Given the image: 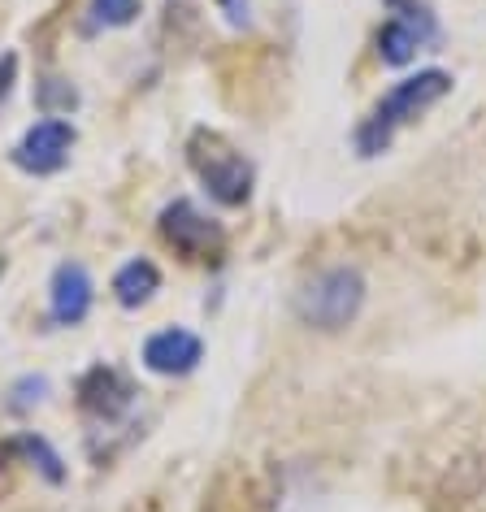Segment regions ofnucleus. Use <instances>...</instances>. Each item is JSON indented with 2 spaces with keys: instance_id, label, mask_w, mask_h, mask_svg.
<instances>
[{
  "instance_id": "nucleus-9",
  "label": "nucleus",
  "mask_w": 486,
  "mask_h": 512,
  "mask_svg": "<svg viewBox=\"0 0 486 512\" xmlns=\"http://www.w3.org/2000/svg\"><path fill=\"white\" fill-rule=\"evenodd\" d=\"M157 291H161V270L148 256H135V261H126L122 270L113 274V296H118L122 309H144Z\"/></svg>"
},
{
  "instance_id": "nucleus-10",
  "label": "nucleus",
  "mask_w": 486,
  "mask_h": 512,
  "mask_svg": "<svg viewBox=\"0 0 486 512\" xmlns=\"http://www.w3.org/2000/svg\"><path fill=\"white\" fill-rule=\"evenodd\" d=\"M426 44H430L426 35H421L417 27H408V22H400V18H387V22H382V31H378L382 66H408V61H413Z\"/></svg>"
},
{
  "instance_id": "nucleus-4",
  "label": "nucleus",
  "mask_w": 486,
  "mask_h": 512,
  "mask_svg": "<svg viewBox=\"0 0 486 512\" xmlns=\"http://www.w3.org/2000/svg\"><path fill=\"white\" fill-rule=\"evenodd\" d=\"M157 230L178 256H187V261H217V256L226 252V230L217 226L209 213H200L191 200L165 204L161 217H157Z\"/></svg>"
},
{
  "instance_id": "nucleus-5",
  "label": "nucleus",
  "mask_w": 486,
  "mask_h": 512,
  "mask_svg": "<svg viewBox=\"0 0 486 512\" xmlns=\"http://www.w3.org/2000/svg\"><path fill=\"white\" fill-rule=\"evenodd\" d=\"M70 148H74V126L66 118H44L18 139L14 165L27 174H57L70 161Z\"/></svg>"
},
{
  "instance_id": "nucleus-14",
  "label": "nucleus",
  "mask_w": 486,
  "mask_h": 512,
  "mask_svg": "<svg viewBox=\"0 0 486 512\" xmlns=\"http://www.w3.org/2000/svg\"><path fill=\"white\" fill-rule=\"evenodd\" d=\"M18 452H27L35 465H40V473H44L48 482H61V478H66V469H61V456H57L44 439H31V434H27V439H18Z\"/></svg>"
},
{
  "instance_id": "nucleus-12",
  "label": "nucleus",
  "mask_w": 486,
  "mask_h": 512,
  "mask_svg": "<svg viewBox=\"0 0 486 512\" xmlns=\"http://www.w3.org/2000/svg\"><path fill=\"white\" fill-rule=\"evenodd\" d=\"M144 14V0H92V18L100 27H131Z\"/></svg>"
},
{
  "instance_id": "nucleus-6",
  "label": "nucleus",
  "mask_w": 486,
  "mask_h": 512,
  "mask_svg": "<svg viewBox=\"0 0 486 512\" xmlns=\"http://www.w3.org/2000/svg\"><path fill=\"white\" fill-rule=\"evenodd\" d=\"M96 300V283L87 274V265L66 261L53 270V283H48V313H53L57 326H79L87 313H92Z\"/></svg>"
},
{
  "instance_id": "nucleus-16",
  "label": "nucleus",
  "mask_w": 486,
  "mask_h": 512,
  "mask_svg": "<svg viewBox=\"0 0 486 512\" xmlns=\"http://www.w3.org/2000/svg\"><path fill=\"white\" fill-rule=\"evenodd\" d=\"M14 83H18V57L5 53L0 57V105H5V96L14 92Z\"/></svg>"
},
{
  "instance_id": "nucleus-3",
  "label": "nucleus",
  "mask_w": 486,
  "mask_h": 512,
  "mask_svg": "<svg viewBox=\"0 0 486 512\" xmlns=\"http://www.w3.org/2000/svg\"><path fill=\"white\" fill-rule=\"evenodd\" d=\"M187 161H191V170H196L204 191H209L217 204H226V209H243V204L252 200L257 170H252V161L243 157L226 135L196 131L191 135V144H187Z\"/></svg>"
},
{
  "instance_id": "nucleus-1",
  "label": "nucleus",
  "mask_w": 486,
  "mask_h": 512,
  "mask_svg": "<svg viewBox=\"0 0 486 512\" xmlns=\"http://www.w3.org/2000/svg\"><path fill=\"white\" fill-rule=\"evenodd\" d=\"M369 283L356 265H322L313 270L291 296V313L300 326L317 330V335H339L348 330L365 309Z\"/></svg>"
},
{
  "instance_id": "nucleus-8",
  "label": "nucleus",
  "mask_w": 486,
  "mask_h": 512,
  "mask_svg": "<svg viewBox=\"0 0 486 512\" xmlns=\"http://www.w3.org/2000/svg\"><path fill=\"white\" fill-rule=\"evenodd\" d=\"M131 400H135L131 378H126L122 369H113V365L87 369L83 382H79V404H83V413H92V417H100V421L122 417L126 408H131Z\"/></svg>"
},
{
  "instance_id": "nucleus-13",
  "label": "nucleus",
  "mask_w": 486,
  "mask_h": 512,
  "mask_svg": "<svg viewBox=\"0 0 486 512\" xmlns=\"http://www.w3.org/2000/svg\"><path fill=\"white\" fill-rule=\"evenodd\" d=\"M74 105H79V92H74L66 79H44L40 83V109L48 113V118H61V113H70Z\"/></svg>"
},
{
  "instance_id": "nucleus-11",
  "label": "nucleus",
  "mask_w": 486,
  "mask_h": 512,
  "mask_svg": "<svg viewBox=\"0 0 486 512\" xmlns=\"http://www.w3.org/2000/svg\"><path fill=\"white\" fill-rule=\"evenodd\" d=\"M387 5V14L391 18H400V22H408V27H417L421 35H426L430 44H439V18H434V9L426 5V0H382Z\"/></svg>"
},
{
  "instance_id": "nucleus-7",
  "label": "nucleus",
  "mask_w": 486,
  "mask_h": 512,
  "mask_svg": "<svg viewBox=\"0 0 486 512\" xmlns=\"http://www.w3.org/2000/svg\"><path fill=\"white\" fill-rule=\"evenodd\" d=\"M200 361H204V343H200V335H191L183 326H165L157 335H148V343H144V365L161 378H183Z\"/></svg>"
},
{
  "instance_id": "nucleus-2",
  "label": "nucleus",
  "mask_w": 486,
  "mask_h": 512,
  "mask_svg": "<svg viewBox=\"0 0 486 512\" xmlns=\"http://www.w3.org/2000/svg\"><path fill=\"white\" fill-rule=\"evenodd\" d=\"M447 92H452V74L447 70H417V74H408V79H400L374 105V113L356 126V152H361V157L387 152L395 131L408 126L413 118H421L426 109H434Z\"/></svg>"
},
{
  "instance_id": "nucleus-15",
  "label": "nucleus",
  "mask_w": 486,
  "mask_h": 512,
  "mask_svg": "<svg viewBox=\"0 0 486 512\" xmlns=\"http://www.w3.org/2000/svg\"><path fill=\"white\" fill-rule=\"evenodd\" d=\"M18 469V443H0V491H9Z\"/></svg>"
}]
</instances>
